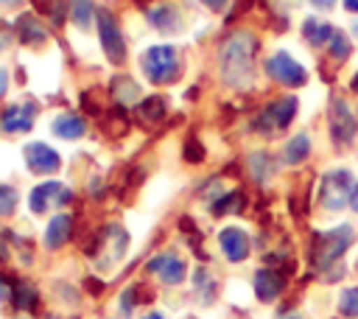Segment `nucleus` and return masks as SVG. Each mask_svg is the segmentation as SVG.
Here are the masks:
<instances>
[{
  "instance_id": "nucleus-1",
  "label": "nucleus",
  "mask_w": 358,
  "mask_h": 319,
  "mask_svg": "<svg viewBox=\"0 0 358 319\" xmlns=\"http://www.w3.org/2000/svg\"><path fill=\"white\" fill-rule=\"evenodd\" d=\"M255 50L257 42L249 34H235L221 48V73L229 87H249L255 70Z\"/></svg>"
},
{
  "instance_id": "nucleus-2",
  "label": "nucleus",
  "mask_w": 358,
  "mask_h": 319,
  "mask_svg": "<svg viewBox=\"0 0 358 319\" xmlns=\"http://www.w3.org/2000/svg\"><path fill=\"white\" fill-rule=\"evenodd\" d=\"M350 241H352V229H350V227H336V229H330V232L316 235L313 252H310L313 266L327 269L330 263H336V260L344 255V249L350 246Z\"/></svg>"
},
{
  "instance_id": "nucleus-3",
  "label": "nucleus",
  "mask_w": 358,
  "mask_h": 319,
  "mask_svg": "<svg viewBox=\"0 0 358 319\" xmlns=\"http://www.w3.org/2000/svg\"><path fill=\"white\" fill-rule=\"evenodd\" d=\"M352 196V173L347 168H333L324 173L322 187H319V199L327 210H341L347 204V199Z\"/></svg>"
},
{
  "instance_id": "nucleus-4",
  "label": "nucleus",
  "mask_w": 358,
  "mask_h": 319,
  "mask_svg": "<svg viewBox=\"0 0 358 319\" xmlns=\"http://www.w3.org/2000/svg\"><path fill=\"white\" fill-rule=\"evenodd\" d=\"M143 70L151 81H171L179 70V59H176V50L171 45H157V48H148L145 56H143Z\"/></svg>"
},
{
  "instance_id": "nucleus-5",
  "label": "nucleus",
  "mask_w": 358,
  "mask_h": 319,
  "mask_svg": "<svg viewBox=\"0 0 358 319\" xmlns=\"http://www.w3.org/2000/svg\"><path fill=\"white\" fill-rule=\"evenodd\" d=\"M266 73H268L274 81L288 84V87H299V84H305V78H308L305 67H302L299 62H294L288 53H274V56L266 62Z\"/></svg>"
},
{
  "instance_id": "nucleus-6",
  "label": "nucleus",
  "mask_w": 358,
  "mask_h": 319,
  "mask_svg": "<svg viewBox=\"0 0 358 319\" xmlns=\"http://www.w3.org/2000/svg\"><path fill=\"white\" fill-rule=\"evenodd\" d=\"M98 31H101V45H103L106 56L120 64L126 59V45H123L120 28H117V22L112 20L109 11H98Z\"/></svg>"
},
{
  "instance_id": "nucleus-7",
  "label": "nucleus",
  "mask_w": 358,
  "mask_h": 319,
  "mask_svg": "<svg viewBox=\"0 0 358 319\" xmlns=\"http://www.w3.org/2000/svg\"><path fill=\"white\" fill-rule=\"evenodd\" d=\"M358 132V123H355V115L350 112V106L344 101H333L330 104V134L336 143H350Z\"/></svg>"
},
{
  "instance_id": "nucleus-8",
  "label": "nucleus",
  "mask_w": 358,
  "mask_h": 319,
  "mask_svg": "<svg viewBox=\"0 0 358 319\" xmlns=\"http://www.w3.org/2000/svg\"><path fill=\"white\" fill-rule=\"evenodd\" d=\"M294 115H296V98H282V101L268 104V109L260 115V120H255V126H260L263 132H266V123L271 129H285Z\"/></svg>"
},
{
  "instance_id": "nucleus-9",
  "label": "nucleus",
  "mask_w": 358,
  "mask_h": 319,
  "mask_svg": "<svg viewBox=\"0 0 358 319\" xmlns=\"http://www.w3.org/2000/svg\"><path fill=\"white\" fill-rule=\"evenodd\" d=\"M25 162L34 173H53L59 168V154L45 143H28L25 146Z\"/></svg>"
},
{
  "instance_id": "nucleus-10",
  "label": "nucleus",
  "mask_w": 358,
  "mask_h": 319,
  "mask_svg": "<svg viewBox=\"0 0 358 319\" xmlns=\"http://www.w3.org/2000/svg\"><path fill=\"white\" fill-rule=\"evenodd\" d=\"M148 269H151L162 283H168V285H176V283H182V277H185V260L176 257V255H171V252L151 257V260H148Z\"/></svg>"
},
{
  "instance_id": "nucleus-11",
  "label": "nucleus",
  "mask_w": 358,
  "mask_h": 319,
  "mask_svg": "<svg viewBox=\"0 0 358 319\" xmlns=\"http://www.w3.org/2000/svg\"><path fill=\"white\" fill-rule=\"evenodd\" d=\"M218 243H221L224 255H227L232 263H238V260H243V257L249 255V238H246V232L238 229V227H227V229H221Z\"/></svg>"
},
{
  "instance_id": "nucleus-12",
  "label": "nucleus",
  "mask_w": 358,
  "mask_h": 319,
  "mask_svg": "<svg viewBox=\"0 0 358 319\" xmlns=\"http://www.w3.org/2000/svg\"><path fill=\"white\" fill-rule=\"evenodd\" d=\"M70 190H64L59 182H45L39 187H34L31 193V210L34 213H45V207H50L53 201H67Z\"/></svg>"
},
{
  "instance_id": "nucleus-13",
  "label": "nucleus",
  "mask_w": 358,
  "mask_h": 319,
  "mask_svg": "<svg viewBox=\"0 0 358 319\" xmlns=\"http://www.w3.org/2000/svg\"><path fill=\"white\" fill-rule=\"evenodd\" d=\"M6 132H28L34 126V106L31 104H11L0 118Z\"/></svg>"
},
{
  "instance_id": "nucleus-14",
  "label": "nucleus",
  "mask_w": 358,
  "mask_h": 319,
  "mask_svg": "<svg viewBox=\"0 0 358 319\" xmlns=\"http://www.w3.org/2000/svg\"><path fill=\"white\" fill-rule=\"evenodd\" d=\"M280 291H282V274H280V271H274V269H260V271L255 274V294H257L263 302L274 299Z\"/></svg>"
},
{
  "instance_id": "nucleus-15",
  "label": "nucleus",
  "mask_w": 358,
  "mask_h": 319,
  "mask_svg": "<svg viewBox=\"0 0 358 319\" xmlns=\"http://www.w3.org/2000/svg\"><path fill=\"white\" fill-rule=\"evenodd\" d=\"M70 229H73V218H70L67 213L53 215L50 224H48V229H45V243H48L50 249H59V246L70 238Z\"/></svg>"
},
{
  "instance_id": "nucleus-16",
  "label": "nucleus",
  "mask_w": 358,
  "mask_h": 319,
  "mask_svg": "<svg viewBox=\"0 0 358 319\" xmlns=\"http://www.w3.org/2000/svg\"><path fill=\"white\" fill-rule=\"evenodd\" d=\"M17 34H20V39H22L25 45H42V42L48 39L42 22H39L34 14H22V17L17 20Z\"/></svg>"
},
{
  "instance_id": "nucleus-17",
  "label": "nucleus",
  "mask_w": 358,
  "mask_h": 319,
  "mask_svg": "<svg viewBox=\"0 0 358 319\" xmlns=\"http://www.w3.org/2000/svg\"><path fill=\"white\" fill-rule=\"evenodd\" d=\"M53 132H56L59 137H67V140L81 137V134H84V120H81L78 115H62V118H56Z\"/></svg>"
},
{
  "instance_id": "nucleus-18",
  "label": "nucleus",
  "mask_w": 358,
  "mask_h": 319,
  "mask_svg": "<svg viewBox=\"0 0 358 319\" xmlns=\"http://www.w3.org/2000/svg\"><path fill=\"white\" fill-rule=\"evenodd\" d=\"M308 151H310L308 134H296V137H291V140L285 143L282 157H285V162H302V160L308 157Z\"/></svg>"
},
{
  "instance_id": "nucleus-19",
  "label": "nucleus",
  "mask_w": 358,
  "mask_h": 319,
  "mask_svg": "<svg viewBox=\"0 0 358 319\" xmlns=\"http://www.w3.org/2000/svg\"><path fill=\"white\" fill-rule=\"evenodd\" d=\"M302 31H305V36H308V42H313V45H322V42H330L333 39V28L330 25H324V22H319V20H305V25H302Z\"/></svg>"
},
{
  "instance_id": "nucleus-20",
  "label": "nucleus",
  "mask_w": 358,
  "mask_h": 319,
  "mask_svg": "<svg viewBox=\"0 0 358 319\" xmlns=\"http://www.w3.org/2000/svg\"><path fill=\"white\" fill-rule=\"evenodd\" d=\"M140 118L145 123H159L165 118V101L162 98H145L140 104Z\"/></svg>"
},
{
  "instance_id": "nucleus-21",
  "label": "nucleus",
  "mask_w": 358,
  "mask_h": 319,
  "mask_svg": "<svg viewBox=\"0 0 358 319\" xmlns=\"http://www.w3.org/2000/svg\"><path fill=\"white\" fill-rule=\"evenodd\" d=\"M249 168H252V176H255L257 182H263V179H268V176H271L274 162H271V157H268V154L257 151V154H252V157H249Z\"/></svg>"
},
{
  "instance_id": "nucleus-22",
  "label": "nucleus",
  "mask_w": 358,
  "mask_h": 319,
  "mask_svg": "<svg viewBox=\"0 0 358 319\" xmlns=\"http://www.w3.org/2000/svg\"><path fill=\"white\" fill-rule=\"evenodd\" d=\"M148 20H151L157 28H162V31H171V28H176V11H173L171 6H159V8H151V11H148Z\"/></svg>"
},
{
  "instance_id": "nucleus-23",
  "label": "nucleus",
  "mask_w": 358,
  "mask_h": 319,
  "mask_svg": "<svg viewBox=\"0 0 358 319\" xmlns=\"http://www.w3.org/2000/svg\"><path fill=\"white\" fill-rule=\"evenodd\" d=\"M70 14H73L76 25L87 28L90 25V17H92V3L90 0H70Z\"/></svg>"
},
{
  "instance_id": "nucleus-24",
  "label": "nucleus",
  "mask_w": 358,
  "mask_h": 319,
  "mask_svg": "<svg viewBox=\"0 0 358 319\" xmlns=\"http://www.w3.org/2000/svg\"><path fill=\"white\" fill-rule=\"evenodd\" d=\"M34 302H36L34 285L31 283H17V288H14V305L17 308H34Z\"/></svg>"
},
{
  "instance_id": "nucleus-25",
  "label": "nucleus",
  "mask_w": 358,
  "mask_h": 319,
  "mask_svg": "<svg viewBox=\"0 0 358 319\" xmlns=\"http://www.w3.org/2000/svg\"><path fill=\"white\" fill-rule=\"evenodd\" d=\"M338 308H341L344 316H358V288H344L341 299H338Z\"/></svg>"
},
{
  "instance_id": "nucleus-26",
  "label": "nucleus",
  "mask_w": 358,
  "mask_h": 319,
  "mask_svg": "<svg viewBox=\"0 0 358 319\" xmlns=\"http://www.w3.org/2000/svg\"><path fill=\"white\" fill-rule=\"evenodd\" d=\"M115 98H117V104H129V101H134V98H137V87H134V81H129V78H117V84H115Z\"/></svg>"
},
{
  "instance_id": "nucleus-27",
  "label": "nucleus",
  "mask_w": 358,
  "mask_h": 319,
  "mask_svg": "<svg viewBox=\"0 0 358 319\" xmlns=\"http://www.w3.org/2000/svg\"><path fill=\"white\" fill-rule=\"evenodd\" d=\"M17 204V193L8 185H0V215H8Z\"/></svg>"
},
{
  "instance_id": "nucleus-28",
  "label": "nucleus",
  "mask_w": 358,
  "mask_h": 319,
  "mask_svg": "<svg viewBox=\"0 0 358 319\" xmlns=\"http://www.w3.org/2000/svg\"><path fill=\"white\" fill-rule=\"evenodd\" d=\"M45 8L50 14V20L59 25L64 20V14H67V0H45Z\"/></svg>"
},
{
  "instance_id": "nucleus-29",
  "label": "nucleus",
  "mask_w": 358,
  "mask_h": 319,
  "mask_svg": "<svg viewBox=\"0 0 358 319\" xmlns=\"http://www.w3.org/2000/svg\"><path fill=\"white\" fill-rule=\"evenodd\" d=\"M241 201H243L241 193H227V199H221L213 210L215 213H232V210H241Z\"/></svg>"
},
{
  "instance_id": "nucleus-30",
  "label": "nucleus",
  "mask_w": 358,
  "mask_h": 319,
  "mask_svg": "<svg viewBox=\"0 0 358 319\" xmlns=\"http://www.w3.org/2000/svg\"><path fill=\"white\" fill-rule=\"evenodd\" d=\"M185 160H187V162H199V160H204V148H201V143H199L196 137H190V140L185 143Z\"/></svg>"
},
{
  "instance_id": "nucleus-31",
  "label": "nucleus",
  "mask_w": 358,
  "mask_h": 319,
  "mask_svg": "<svg viewBox=\"0 0 358 319\" xmlns=\"http://www.w3.org/2000/svg\"><path fill=\"white\" fill-rule=\"evenodd\" d=\"M330 50H333V56H336V59H344V56H347V50H350L347 36H344V34H333V39H330Z\"/></svg>"
},
{
  "instance_id": "nucleus-32",
  "label": "nucleus",
  "mask_w": 358,
  "mask_h": 319,
  "mask_svg": "<svg viewBox=\"0 0 358 319\" xmlns=\"http://www.w3.org/2000/svg\"><path fill=\"white\" fill-rule=\"evenodd\" d=\"M6 297H11V288H8V283L0 277V299H6Z\"/></svg>"
},
{
  "instance_id": "nucleus-33",
  "label": "nucleus",
  "mask_w": 358,
  "mask_h": 319,
  "mask_svg": "<svg viewBox=\"0 0 358 319\" xmlns=\"http://www.w3.org/2000/svg\"><path fill=\"white\" fill-rule=\"evenodd\" d=\"M310 3H313L316 8H330V6L336 3V0H310Z\"/></svg>"
},
{
  "instance_id": "nucleus-34",
  "label": "nucleus",
  "mask_w": 358,
  "mask_h": 319,
  "mask_svg": "<svg viewBox=\"0 0 358 319\" xmlns=\"http://www.w3.org/2000/svg\"><path fill=\"white\" fill-rule=\"evenodd\" d=\"M350 204H352V210H355V213H358V187H355V190H352V196H350Z\"/></svg>"
},
{
  "instance_id": "nucleus-35",
  "label": "nucleus",
  "mask_w": 358,
  "mask_h": 319,
  "mask_svg": "<svg viewBox=\"0 0 358 319\" xmlns=\"http://www.w3.org/2000/svg\"><path fill=\"white\" fill-rule=\"evenodd\" d=\"M344 8H350V11H358V0H344Z\"/></svg>"
},
{
  "instance_id": "nucleus-36",
  "label": "nucleus",
  "mask_w": 358,
  "mask_h": 319,
  "mask_svg": "<svg viewBox=\"0 0 358 319\" xmlns=\"http://www.w3.org/2000/svg\"><path fill=\"white\" fill-rule=\"evenodd\" d=\"M204 3H207V6H210V8H221V6H224V3H227V0H204Z\"/></svg>"
},
{
  "instance_id": "nucleus-37",
  "label": "nucleus",
  "mask_w": 358,
  "mask_h": 319,
  "mask_svg": "<svg viewBox=\"0 0 358 319\" xmlns=\"http://www.w3.org/2000/svg\"><path fill=\"white\" fill-rule=\"evenodd\" d=\"M6 92V70H0V95Z\"/></svg>"
},
{
  "instance_id": "nucleus-38",
  "label": "nucleus",
  "mask_w": 358,
  "mask_h": 319,
  "mask_svg": "<svg viewBox=\"0 0 358 319\" xmlns=\"http://www.w3.org/2000/svg\"><path fill=\"white\" fill-rule=\"evenodd\" d=\"M143 319H162V313H157V311H154V313H148V316H143Z\"/></svg>"
},
{
  "instance_id": "nucleus-39",
  "label": "nucleus",
  "mask_w": 358,
  "mask_h": 319,
  "mask_svg": "<svg viewBox=\"0 0 358 319\" xmlns=\"http://www.w3.org/2000/svg\"><path fill=\"white\" fill-rule=\"evenodd\" d=\"M352 90L358 92V73H355V78H352Z\"/></svg>"
},
{
  "instance_id": "nucleus-40",
  "label": "nucleus",
  "mask_w": 358,
  "mask_h": 319,
  "mask_svg": "<svg viewBox=\"0 0 358 319\" xmlns=\"http://www.w3.org/2000/svg\"><path fill=\"white\" fill-rule=\"evenodd\" d=\"M6 3H14V0H0V6H6Z\"/></svg>"
}]
</instances>
